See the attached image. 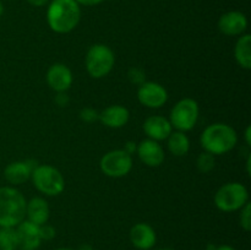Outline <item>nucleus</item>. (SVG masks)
<instances>
[{
    "label": "nucleus",
    "mask_w": 251,
    "mask_h": 250,
    "mask_svg": "<svg viewBox=\"0 0 251 250\" xmlns=\"http://www.w3.org/2000/svg\"><path fill=\"white\" fill-rule=\"evenodd\" d=\"M81 19V7L76 0H51L47 9V22L55 33H69Z\"/></svg>",
    "instance_id": "nucleus-1"
},
{
    "label": "nucleus",
    "mask_w": 251,
    "mask_h": 250,
    "mask_svg": "<svg viewBox=\"0 0 251 250\" xmlns=\"http://www.w3.org/2000/svg\"><path fill=\"white\" fill-rule=\"evenodd\" d=\"M238 142L237 131L226 123H215L206 127L200 137L202 149L213 156L228 153Z\"/></svg>",
    "instance_id": "nucleus-2"
},
{
    "label": "nucleus",
    "mask_w": 251,
    "mask_h": 250,
    "mask_svg": "<svg viewBox=\"0 0 251 250\" xmlns=\"http://www.w3.org/2000/svg\"><path fill=\"white\" fill-rule=\"evenodd\" d=\"M27 201L14 186H0V227L15 228L26 218Z\"/></svg>",
    "instance_id": "nucleus-3"
},
{
    "label": "nucleus",
    "mask_w": 251,
    "mask_h": 250,
    "mask_svg": "<svg viewBox=\"0 0 251 250\" xmlns=\"http://www.w3.org/2000/svg\"><path fill=\"white\" fill-rule=\"evenodd\" d=\"M33 186L47 196H58L65 189V179L61 172L50 164L36 166L31 173Z\"/></svg>",
    "instance_id": "nucleus-4"
},
{
    "label": "nucleus",
    "mask_w": 251,
    "mask_h": 250,
    "mask_svg": "<svg viewBox=\"0 0 251 250\" xmlns=\"http://www.w3.org/2000/svg\"><path fill=\"white\" fill-rule=\"evenodd\" d=\"M213 201L216 207L222 212H234L249 202V191L242 183L230 181L216 191Z\"/></svg>",
    "instance_id": "nucleus-5"
},
{
    "label": "nucleus",
    "mask_w": 251,
    "mask_h": 250,
    "mask_svg": "<svg viewBox=\"0 0 251 250\" xmlns=\"http://www.w3.org/2000/svg\"><path fill=\"white\" fill-rule=\"evenodd\" d=\"M114 64V53L105 44H93L86 54V70L93 78H102L107 76L113 70Z\"/></svg>",
    "instance_id": "nucleus-6"
},
{
    "label": "nucleus",
    "mask_w": 251,
    "mask_h": 250,
    "mask_svg": "<svg viewBox=\"0 0 251 250\" xmlns=\"http://www.w3.org/2000/svg\"><path fill=\"white\" fill-rule=\"evenodd\" d=\"M199 114H200L199 103L193 98H183L172 108L169 122L174 129L186 132L194 129L199 120Z\"/></svg>",
    "instance_id": "nucleus-7"
},
{
    "label": "nucleus",
    "mask_w": 251,
    "mask_h": 250,
    "mask_svg": "<svg viewBox=\"0 0 251 250\" xmlns=\"http://www.w3.org/2000/svg\"><path fill=\"white\" fill-rule=\"evenodd\" d=\"M100 168L109 178H123L132 169V157L124 150H113L100 158Z\"/></svg>",
    "instance_id": "nucleus-8"
},
{
    "label": "nucleus",
    "mask_w": 251,
    "mask_h": 250,
    "mask_svg": "<svg viewBox=\"0 0 251 250\" xmlns=\"http://www.w3.org/2000/svg\"><path fill=\"white\" fill-rule=\"evenodd\" d=\"M137 100L142 105L151 109L163 107L168 100V92L158 82L149 81L140 85L137 90Z\"/></svg>",
    "instance_id": "nucleus-9"
},
{
    "label": "nucleus",
    "mask_w": 251,
    "mask_h": 250,
    "mask_svg": "<svg viewBox=\"0 0 251 250\" xmlns=\"http://www.w3.org/2000/svg\"><path fill=\"white\" fill-rule=\"evenodd\" d=\"M17 234L20 250H37L42 244L39 225L29 222L25 218L20 225L15 227Z\"/></svg>",
    "instance_id": "nucleus-10"
},
{
    "label": "nucleus",
    "mask_w": 251,
    "mask_h": 250,
    "mask_svg": "<svg viewBox=\"0 0 251 250\" xmlns=\"http://www.w3.org/2000/svg\"><path fill=\"white\" fill-rule=\"evenodd\" d=\"M136 152L140 161L147 167H159L166 158L163 147L151 139L142 140L136 146Z\"/></svg>",
    "instance_id": "nucleus-11"
},
{
    "label": "nucleus",
    "mask_w": 251,
    "mask_h": 250,
    "mask_svg": "<svg viewBox=\"0 0 251 250\" xmlns=\"http://www.w3.org/2000/svg\"><path fill=\"white\" fill-rule=\"evenodd\" d=\"M47 82L53 91L63 93L73 85V73L65 64H53L47 71Z\"/></svg>",
    "instance_id": "nucleus-12"
},
{
    "label": "nucleus",
    "mask_w": 251,
    "mask_h": 250,
    "mask_svg": "<svg viewBox=\"0 0 251 250\" xmlns=\"http://www.w3.org/2000/svg\"><path fill=\"white\" fill-rule=\"evenodd\" d=\"M248 28V19L240 11H228L218 20V29L226 36H242Z\"/></svg>",
    "instance_id": "nucleus-13"
},
{
    "label": "nucleus",
    "mask_w": 251,
    "mask_h": 250,
    "mask_svg": "<svg viewBox=\"0 0 251 250\" xmlns=\"http://www.w3.org/2000/svg\"><path fill=\"white\" fill-rule=\"evenodd\" d=\"M129 238L131 244L139 250H151L157 243V234L154 229L144 222L132 225Z\"/></svg>",
    "instance_id": "nucleus-14"
},
{
    "label": "nucleus",
    "mask_w": 251,
    "mask_h": 250,
    "mask_svg": "<svg viewBox=\"0 0 251 250\" xmlns=\"http://www.w3.org/2000/svg\"><path fill=\"white\" fill-rule=\"evenodd\" d=\"M145 134L147 137L154 141H162L168 139L169 135L173 131L171 122L162 115H151L147 118L142 125Z\"/></svg>",
    "instance_id": "nucleus-15"
},
{
    "label": "nucleus",
    "mask_w": 251,
    "mask_h": 250,
    "mask_svg": "<svg viewBox=\"0 0 251 250\" xmlns=\"http://www.w3.org/2000/svg\"><path fill=\"white\" fill-rule=\"evenodd\" d=\"M98 119L105 126L112 127V129H119L127 124L130 119V113L124 105L114 104L104 108L98 114Z\"/></svg>",
    "instance_id": "nucleus-16"
},
{
    "label": "nucleus",
    "mask_w": 251,
    "mask_h": 250,
    "mask_svg": "<svg viewBox=\"0 0 251 250\" xmlns=\"http://www.w3.org/2000/svg\"><path fill=\"white\" fill-rule=\"evenodd\" d=\"M34 167L28 161L11 162L5 167L4 178L12 185H21L31 179V173Z\"/></svg>",
    "instance_id": "nucleus-17"
},
{
    "label": "nucleus",
    "mask_w": 251,
    "mask_h": 250,
    "mask_svg": "<svg viewBox=\"0 0 251 250\" xmlns=\"http://www.w3.org/2000/svg\"><path fill=\"white\" fill-rule=\"evenodd\" d=\"M50 216V210L46 199L33 198L27 201L26 217L27 221L37 225H46Z\"/></svg>",
    "instance_id": "nucleus-18"
},
{
    "label": "nucleus",
    "mask_w": 251,
    "mask_h": 250,
    "mask_svg": "<svg viewBox=\"0 0 251 250\" xmlns=\"http://www.w3.org/2000/svg\"><path fill=\"white\" fill-rule=\"evenodd\" d=\"M234 56L238 65L245 70L251 69V36L249 33L242 34L234 47Z\"/></svg>",
    "instance_id": "nucleus-19"
},
{
    "label": "nucleus",
    "mask_w": 251,
    "mask_h": 250,
    "mask_svg": "<svg viewBox=\"0 0 251 250\" xmlns=\"http://www.w3.org/2000/svg\"><path fill=\"white\" fill-rule=\"evenodd\" d=\"M167 141H168L167 145H168L169 152L176 157L185 156L190 150V140L183 131H178V130L172 131Z\"/></svg>",
    "instance_id": "nucleus-20"
},
{
    "label": "nucleus",
    "mask_w": 251,
    "mask_h": 250,
    "mask_svg": "<svg viewBox=\"0 0 251 250\" xmlns=\"http://www.w3.org/2000/svg\"><path fill=\"white\" fill-rule=\"evenodd\" d=\"M19 242L15 228L0 227V250H17Z\"/></svg>",
    "instance_id": "nucleus-21"
},
{
    "label": "nucleus",
    "mask_w": 251,
    "mask_h": 250,
    "mask_svg": "<svg viewBox=\"0 0 251 250\" xmlns=\"http://www.w3.org/2000/svg\"><path fill=\"white\" fill-rule=\"evenodd\" d=\"M216 166V159L215 156L208 152H202L198 156V159H196V167H198L199 172L203 174H207L210 172H212L215 169Z\"/></svg>",
    "instance_id": "nucleus-22"
},
{
    "label": "nucleus",
    "mask_w": 251,
    "mask_h": 250,
    "mask_svg": "<svg viewBox=\"0 0 251 250\" xmlns=\"http://www.w3.org/2000/svg\"><path fill=\"white\" fill-rule=\"evenodd\" d=\"M239 225L245 232H250L251 230V205L248 202L244 207L240 208L239 215Z\"/></svg>",
    "instance_id": "nucleus-23"
},
{
    "label": "nucleus",
    "mask_w": 251,
    "mask_h": 250,
    "mask_svg": "<svg viewBox=\"0 0 251 250\" xmlns=\"http://www.w3.org/2000/svg\"><path fill=\"white\" fill-rule=\"evenodd\" d=\"M39 233H41L42 240H51L56 234L55 228L50 225H47V223L39 225Z\"/></svg>",
    "instance_id": "nucleus-24"
},
{
    "label": "nucleus",
    "mask_w": 251,
    "mask_h": 250,
    "mask_svg": "<svg viewBox=\"0 0 251 250\" xmlns=\"http://www.w3.org/2000/svg\"><path fill=\"white\" fill-rule=\"evenodd\" d=\"M80 117L83 122L92 123V122H95L96 119H98V113L96 112V110L91 109V108H85V109L81 110Z\"/></svg>",
    "instance_id": "nucleus-25"
},
{
    "label": "nucleus",
    "mask_w": 251,
    "mask_h": 250,
    "mask_svg": "<svg viewBox=\"0 0 251 250\" xmlns=\"http://www.w3.org/2000/svg\"><path fill=\"white\" fill-rule=\"evenodd\" d=\"M129 75H135V77L130 78V80H131V82L139 83V85L144 83L145 73L144 71L140 70V69H131V70L129 71Z\"/></svg>",
    "instance_id": "nucleus-26"
},
{
    "label": "nucleus",
    "mask_w": 251,
    "mask_h": 250,
    "mask_svg": "<svg viewBox=\"0 0 251 250\" xmlns=\"http://www.w3.org/2000/svg\"><path fill=\"white\" fill-rule=\"evenodd\" d=\"M104 0H76L78 5H85V6H95V5L100 4Z\"/></svg>",
    "instance_id": "nucleus-27"
},
{
    "label": "nucleus",
    "mask_w": 251,
    "mask_h": 250,
    "mask_svg": "<svg viewBox=\"0 0 251 250\" xmlns=\"http://www.w3.org/2000/svg\"><path fill=\"white\" fill-rule=\"evenodd\" d=\"M29 5L32 6H36V7H42V6H46L47 4L49 2V0H27Z\"/></svg>",
    "instance_id": "nucleus-28"
},
{
    "label": "nucleus",
    "mask_w": 251,
    "mask_h": 250,
    "mask_svg": "<svg viewBox=\"0 0 251 250\" xmlns=\"http://www.w3.org/2000/svg\"><path fill=\"white\" fill-rule=\"evenodd\" d=\"M124 151H125V152H127V153H129V154H131L132 152L136 151V144H135V142L129 141V142H127L126 145H125Z\"/></svg>",
    "instance_id": "nucleus-29"
},
{
    "label": "nucleus",
    "mask_w": 251,
    "mask_h": 250,
    "mask_svg": "<svg viewBox=\"0 0 251 250\" xmlns=\"http://www.w3.org/2000/svg\"><path fill=\"white\" fill-rule=\"evenodd\" d=\"M244 137H245V142H247L248 146H251V126L250 125L247 127V130H245Z\"/></svg>",
    "instance_id": "nucleus-30"
},
{
    "label": "nucleus",
    "mask_w": 251,
    "mask_h": 250,
    "mask_svg": "<svg viewBox=\"0 0 251 250\" xmlns=\"http://www.w3.org/2000/svg\"><path fill=\"white\" fill-rule=\"evenodd\" d=\"M216 250H235L232 245H227V244H223V245H218L216 248Z\"/></svg>",
    "instance_id": "nucleus-31"
},
{
    "label": "nucleus",
    "mask_w": 251,
    "mask_h": 250,
    "mask_svg": "<svg viewBox=\"0 0 251 250\" xmlns=\"http://www.w3.org/2000/svg\"><path fill=\"white\" fill-rule=\"evenodd\" d=\"M247 172H248V175H250L251 173V156L249 154L247 159Z\"/></svg>",
    "instance_id": "nucleus-32"
},
{
    "label": "nucleus",
    "mask_w": 251,
    "mask_h": 250,
    "mask_svg": "<svg viewBox=\"0 0 251 250\" xmlns=\"http://www.w3.org/2000/svg\"><path fill=\"white\" fill-rule=\"evenodd\" d=\"M78 250H93V248L91 247L90 244H83V245H81L80 249Z\"/></svg>",
    "instance_id": "nucleus-33"
},
{
    "label": "nucleus",
    "mask_w": 251,
    "mask_h": 250,
    "mask_svg": "<svg viewBox=\"0 0 251 250\" xmlns=\"http://www.w3.org/2000/svg\"><path fill=\"white\" fill-rule=\"evenodd\" d=\"M4 11H5V7H4V4H2L1 1H0V17L4 15Z\"/></svg>",
    "instance_id": "nucleus-34"
},
{
    "label": "nucleus",
    "mask_w": 251,
    "mask_h": 250,
    "mask_svg": "<svg viewBox=\"0 0 251 250\" xmlns=\"http://www.w3.org/2000/svg\"><path fill=\"white\" fill-rule=\"evenodd\" d=\"M216 245H212V244H208V250H216Z\"/></svg>",
    "instance_id": "nucleus-35"
},
{
    "label": "nucleus",
    "mask_w": 251,
    "mask_h": 250,
    "mask_svg": "<svg viewBox=\"0 0 251 250\" xmlns=\"http://www.w3.org/2000/svg\"><path fill=\"white\" fill-rule=\"evenodd\" d=\"M54 250H74V249H70V248H56V249Z\"/></svg>",
    "instance_id": "nucleus-36"
},
{
    "label": "nucleus",
    "mask_w": 251,
    "mask_h": 250,
    "mask_svg": "<svg viewBox=\"0 0 251 250\" xmlns=\"http://www.w3.org/2000/svg\"><path fill=\"white\" fill-rule=\"evenodd\" d=\"M156 250H171V249H163V248H162V249H156Z\"/></svg>",
    "instance_id": "nucleus-37"
}]
</instances>
